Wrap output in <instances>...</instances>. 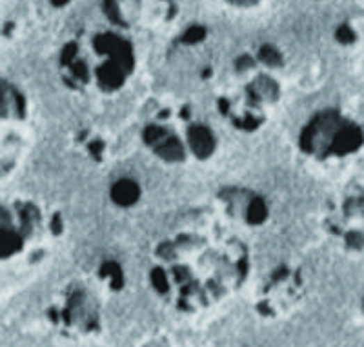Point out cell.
<instances>
[{
    "label": "cell",
    "instance_id": "cell-5",
    "mask_svg": "<svg viewBox=\"0 0 364 347\" xmlns=\"http://www.w3.org/2000/svg\"><path fill=\"white\" fill-rule=\"evenodd\" d=\"M303 156L321 168L350 166L364 150V127L341 109L312 115L297 138Z\"/></svg>",
    "mask_w": 364,
    "mask_h": 347
},
{
    "label": "cell",
    "instance_id": "cell-6",
    "mask_svg": "<svg viewBox=\"0 0 364 347\" xmlns=\"http://www.w3.org/2000/svg\"><path fill=\"white\" fill-rule=\"evenodd\" d=\"M52 216L40 204L15 198L2 204V262H22L40 257L52 240Z\"/></svg>",
    "mask_w": 364,
    "mask_h": 347
},
{
    "label": "cell",
    "instance_id": "cell-8",
    "mask_svg": "<svg viewBox=\"0 0 364 347\" xmlns=\"http://www.w3.org/2000/svg\"><path fill=\"white\" fill-rule=\"evenodd\" d=\"M28 104L19 86L2 84V173L13 171L28 144Z\"/></svg>",
    "mask_w": 364,
    "mask_h": 347
},
{
    "label": "cell",
    "instance_id": "cell-7",
    "mask_svg": "<svg viewBox=\"0 0 364 347\" xmlns=\"http://www.w3.org/2000/svg\"><path fill=\"white\" fill-rule=\"evenodd\" d=\"M322 231L335 248L364 253V171L342 182L322 209Z\"/></svg>",
    "mask_w": 364,
    "mask_h": 347
},
{
    "label": "cell",
    "instance_id": "cell-2",
    "mask_svg": "<svg viewBox=\"0 0 364 347\" xmlns=\"http://www.w3.org/2000/svg\"><path fill=\"white\" fill-rule=\"evenodd\" d=\"M137 70L132 42L117 31H97L64 49L61 76L71 90L115 95L126 88Z\"/></svg>",
    "mask_w": 364,
    "mask_h": 347
},
{
    "label": "cell",
    "instance_id": "cell-1",
    "mask_svg": "<svg viewBox=\"0 0 364 347\" xmlns=\"http://www.w3.org/2000/svg\"><path fill=\"white\" fill-rule=\"evenodd\" d=\"M250 266L248 240L219 213V218L184 222L157 242L152 282L157 291L191 309L241 286Z\"/></svg>",
    "mask_w": 364,
    "mask_h": 347
},
{
    "label": "cell",
    "instance_id": "cell-4",
    "mask_svg": "<svg viewBox=\"0 0 364 347\" xmlns=\"http://www.w3.org/2000/svg\"><path fill=\"white\" fill-rule=\"evenodd\" d=\"M144 142L166 162L204 160L215 147L212 131L184 104H162L153 111L144 126Z\"/></svg>",
    "mask_w": 364,
    "mask_h": 347
},
{
    "label": "cell",
    "instance_id": "cell-3",
    "mask_svg": "<svg viewBox=\"0 0 364 347\" xmlns=\"http://www.w3.org/2000/svg\"><path fill=\"white\" fill-rule=\"evenodd\" d=\"M283 99L279 75L270 67L257 64H239L219 90V111L237 131H257L268 122Z\"/></svg>",
    "mask_w": 364,
    "mask_h": 347
},
{
    "label": "cell",
    "instance_id": "cell-9",
    "mask_svg": "<svg viewBox=\"0 0 364 347\" xmlns=\"http://www.w3.org/2000/svg\"><path fill=\"white\" fill-rule=\"evenodd\" d=\"M221 215L237 227L260 225L268 218V207L257 195L250 191H224L221 197Z\"/></svg>",
    "mask_w": 364,
    "mask_h": 347
}]
</instances>
